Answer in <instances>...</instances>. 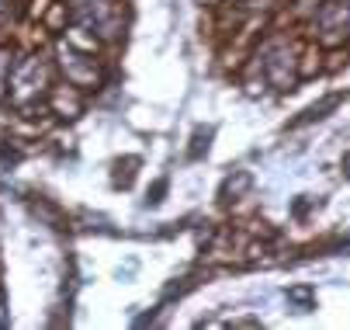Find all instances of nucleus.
<instances>
[{
	"instance_id": "nucleus-3",
	"label": "nucleus",
	"mask_w": 350,
	"mask_h": 330,
	"mask_svg": "<svg viewBox=\"0 0 350 330\" xmlns=\"http://www.w3.org/2000/svg\"><path fill=\"white\" fill-rule=\"evenodd\" d=\"M316 31L329 45L350 38V0H326L316 14Z\"/></svg>"
},
{
	"instance_id": "nucleus-7",
	"label": "nucleus",
	"mask_w": 350,
	"mask_h": 330,
	"mask_svg": "<svg viewBox=\"0 0 350 330\" xmlns=\"http://www.w3.org/2000/svg\"><path fill=\"white\" fill-rule=\"evenodd\" d=\"M340 105V94H333V98H326V101H319V105H312L302 118H298V125H306V122H316V118H326V112L329 108H336Z\"/></svg>"
},
{
	"instance_id": "nucleus-10",
	"label": "nucleus",
	"mask_w": 350,
	"mask_h": 330,
	"mask_svg": "<svg viewBox=\"0 0 350 330\" xmlns=\"http://www.w3.org/2000/svg\"><path fill=\"white\" fill-rule=\"evenodd\" d=\"M343 174H350V150L343 153Z\"/></svg>"
},
{
	"instance_id": "nucleus-6",
	"label": "nucleus",
	"mask_w": 350,
	"mask_h": 330,
	"mask_svg": "<svg viewBox=\"0 0 350 330\" xmlns=\"http://www.w3.org/2000/svg\"><path fill=\"white\" fill-rule=\"evenodd\" d=\"M288 303L298 313H309V309H316V289L312 285H295V289H288Z\"/></svg>"
},
{
	"instance_id": "nucleus-1",
	"label": "nucleus",
	"mask_w": 350,
	"mask_h": 330,
	"mask_svg": "<svg viewBox=\"0 0 350 330\" xmlns=\"http://www.w3.org/2000/svg\"><path fill=\"white\" fill-rule=\"evenodd\" d=\"M77 25L97 38H118L125 28V8L118 0H70Z\"/></svg>"
},
{
	"instance_id": "nucleus-8",
	"label": "nucleus",
	"mask_w": 350,
	"mask_h": 330,
	"mask_svg": "<svg viewBox=\"0 0 350 330\" xmlns=\"http://www.w3.org/2000/svg\"><path fill=\"white\" fill-rule=\"evenodd\" d=\"M11 70H14L11 53H8V49H0V94H4V87L11 84Z\"/></svg>"
},
{
	"instance_id": "nucleus-4",
	"label": "nucleus",
	"mask_w": 350,
	"mask_h": 330,
	"mask_svg": "<svg viewBox=\"0 0 350 330\" xmlns=\"http://www.w3.org/2000/svg\"><path fill=\"white\" fill-rule=\"evenodd\" d=\"M59 66H63V73H66V80H70L73 87H83V90H90V87H97V84H101V73H97V63H94L87 53H77L73 45H59Z\"/></svg>"
},
{
	"instance_id": "nucleus-2",
	"label": "nucleus",
	"mask_w": 350,
	"mask_h": 330,
	"mask_svg": "<svg viewBox=\"0 0 350 330\" xmlns=\"http://www.w3.org/2000/svg\"><path fill=\"white\" fill-rule=\"evenodd\" d=\"M45 84H49V70H45V63H42L38 56H28L25 63H18V66L11 70V84H8V90H11L14 105H28L31 98H38V94L45 90Z\"/></svg>"
},
{
	"instance_id": "nucleus-5",
	"label": "nucleus",
	"mask_w": 350,
	"mask_h": 330,
	"mask_svg": "<svg viewBox=\"0 0 350 330\" xmlns=\"http://www.w3.org/2000/svg\"><path fill=\"white\" fill-rule=\"evenodd\" d=\"M264 73L278 90H288L295 84V53L284 42H274L264 49Z\"/></svg>"
},
{
	"instance_id": "nucleus-9",
	"label": "nucleus",
	"mask_w": 350,
	"mask_h": 330,
	"mask_svg": "<svg viewBox=\"0 0 350 330\" xmlns=\"http://www.w3.org/2000/svg\"><path fill=\"white\" fill-rule=\"evenodd\" d=\"M11 18V0H0V21Z\"/></svg>"
}]
</instances>
